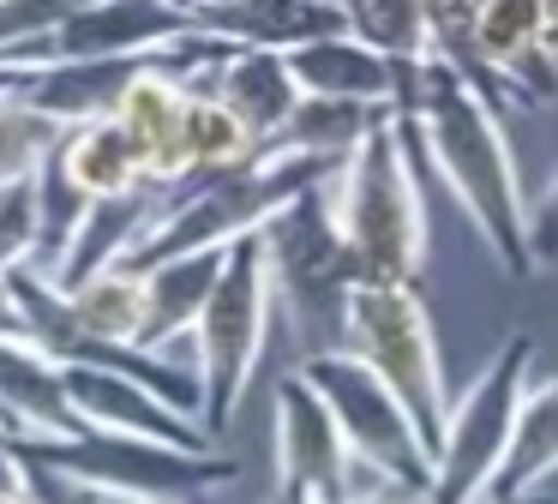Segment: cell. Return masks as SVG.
<instances>
[{"label": "cell", "instance_id": "5b68a950", "mask_svg": "<svg viewBox=\"0 0 558 504\" xmlns=\"http://www.w3.org/2000/svg\"><path fill=\"white\" fill-rule=\"evenodd\" d=\"M342 348L361 355L402 396V408L414 415L421 439L438 451L457 396L445 384V360H438L433 312H426L421 288L414 283H354L349 312H342Z\"/></svg>", "mask_w": 558, "mask_h": 504}, {"label": "cell", "instance_id": "52a82bcc", "mask_svg": "<svg viewBox=\"0 0 558 504\" xmlns=\"http://www.w3.org/2000/svg\"><path fill=\"white\" fill-rule=\"evenodd\" d=\"M265 247H270L277 300L289 307L294 331L313 336V348H342V312H349V295L361 283V264H354L349 240H342L337 211H330V180L301 192L265 228Z\"/></svg>", "mask_w": 558, "mask_h": 504}, {"label": "cell", "instance_id": "4dcf8cb0", "mask_svg": "<svg viewBox=\"0 0 558 504\" xmlns=\"http://www.w3.org/2000/svg\"><path fill=\"white\" fill-rule=\"evenodd\" d=\"M270 504H318V499H301V492H277Z\"/></svg>", "mask_w": 558, "mask_h": 504}, {"label": "cell", "instance_id": "d6986e66", "mask_svg": "<svg viewBox=\"0 0 558 504\" xmlns=\"http://www.w3.org/2000/svg\"><path fill=\"white\" fill-rule=\"evenodd\" d=\"M222 264H229V247H205V252H181V259L145 264V283H150L145 348L169 355L174 336H193V324L205 319V307H210V288H217Z\"/></svg>", "mask_w": 558, "mask_h": 504}, {"label": "cell", "instance_id": "d4e9b609", "mask_svg": "<svg viewBox=\"0 0 558 504\" xmlns=\"http://www.w3.org/2000/svg\"><path fill=\"white\" fill-rule=\"evenodd\" d=\"M349 19L366 43L409 67L438 55V0H349Z\"/></svg>", "mask_w": 558, "mask_h": 504}, {"label": "cell", "instance_id": "484cf974", "mask_svg": "<svg viewBox=\"0 0 558 504\" xmlns=\"http://www.w3.org/2000/svg\"><path fill=\"white\" fill-rule=\"evenodd\" d=\"M61 127L49 115H37L31 103H19L13 91H0V187L31 180L43 168V156L54 151Z\"/></svg>", "mask_w": 558, "mask_h": 504}, {"label": "cell", "instance_id": "9c48e42d", "mask_svg": "<svg viewBox=\"0 0 558 504\" xmlns=\"http://www.w3.org/2000/svg\"><path fill=\"white\" fill-rule=\"evenodd\" d=\"M301 372L330 403V415L349 432L354 456H361L378 480L426 499V487H433V444L421 439V427H414V415L402 408V396L390 391L361 355H349V348H313V355L301 360Z\"/></svg>", "mask_w": 558, "mask_h": 504}, {"label": "cell", "instance_id": "cb8c5ba5", "mask_svg": "<svg viewBox=\"0 0 558 504\" xmlns=\"http://www.w3.org/2000/svg\"><path fill=\"white\" fill-rule=\"evenodd\" d=\"M378 115H385V108L349 103V96H306L270 151H301V156H318V163L342 168L354 156V144L378 127Z\"/></svg>", "mask_w": 558, "mask_h": 504}, {"label": "cell", "instance_id": "ac0fdd59", "mask_svg": "<svg viewBox=\"0 0 558 504\" xmlns=\"http://www.w3.org/2000/svg\"><path fill=\"white\" fill-rule=\"evenodd\" d=\"M198 24L210 36H222V43L277 48V55H294V48L318 43V36L354 31L349 7H337V0H229V7L198 12Z\"/></svg>", "mask_w": 558, "mask_h": 504}, {"label": "cell", "instance_id": "30bf717a", "mask_svg": "<svg viewBox=\"0 0 558 504\" xmlns=\"http://www.w3.org/2000/svg\"><path fill=\"white\" fill-rule=\"evenodd\" d=\"M270 427H277V492H301L318 504H354L366 487H385V480H361L373 468L354 456L349 432L337 427L330 403L306 384L301 367L277 379Z\"/></svg>", "mask_w": 558, "mask_h": 504}, {"label": "cell", "instance_id": "4316f807", "mask_svg": "<svg viewBox=\"0 0 558 504\" xmlns=\"http://www.w3.org/2000/svg\"><path fill=\"white\" fill-rule=\"evenodd\" d=\"M85 7H97V0H0V60L31 67V55Z\"/></svg>", "mask_w": 558, "mask_h": 504}, {"label": "cell", "instance_id": "4fadbf2b", "mask_svg": "<svg viewBox=\"0 0 558 504\" xmlns=\"http://www.w3.org/2000/svg\"><path fill=\"white\" fill-rule=\"evenodd\" d=\"M289 67L306 96H349V103H373V108H409L421 60L409 67V60L385 55L378 43H366L361 31H337V36H318V43L294 48Z\"/></svg>", "mask_w": 558, "mask_h": 504}, {"label": "cell", "instance_id": "7a4b0ae2", "mask_svg": "<svg viewBox=\"0 0 558 504\" xmlns=\"http://www.w3.org/2000/svg\"><path fill=\"white\" fill-rule=\"evenodd\" d=\"M409 151V108H385L354 156L330 175V211L361 264V283H414L426 264V199Z\"/></svg>", "mask_w": 558, "mask_h": 504}, {"label": "cell", "instance_id": "f546056e", "mask_svg": "<svg viewBox=\"0 0 558 504\" xmlns=\"http://www.w3.org/2000/svg\"><path fill=\"white\" fill-rule=\"evenodd\" d=\"M25 84V67H13V60H0V91H19Z\"/></svg>", "mask_w": 558, "mask_h": 504}, {"label": "cell", "instance_id": "e575fe53", "mask_svg": "<svg viewBox=\"0 0 558 504\" xmlns=\"http://www.w3.org/2000/svg\"><path fill=\"white\" fill-rule=\"evenodd\" d=\"M337 7H349V0H337Z\"/></svg>", "mask_w": 558, "mask_h": 504}, {"label": "cell", "instance_id": "e0dca14e", "mask_svg": "<svg viewBox=\"0 0 558 504\" xmlns=\"http://www.w3.org/2000/svg\"><path fill=\"white\" fill-rule=\"evenodd\" d=\"M0 427L25 439H73L85 432L66 391V367L37 343H0Z\"/></svg>", "mask_w": 558, "mask_h": 504}, {"label": "cell", "instance_id": "2e32d148", "mask_svg": "<svg viewBox=\"0 0 558 504\" xmlns=\"http://www.w3.org/2000/svg\"><path fill=\"white\" fill-rule=\"evenodd\" d=\"M157 55H109V60H37L25 67L19 103H31L37 115H49L54 127H78V120L121 115L126 91L138 84V72Z\"/></svg>", "mask_w": 558, "mask_h": 504}, {"label": "cell", "instance_id": "44dd1931", "mask_svg": "<svg viewBox=\"0 0 558 504\" xmlns=\"http://www.w3.org/2000/svg\"><path fill=\"white\" fill-rule=\"evenodd\" d=\"M558 475V372L529 384L522 396L517 432H510V456L493 480L498 504H534V492Z\"/></svg>", "mask_w": 558, "mask_h": 504}, {"label": "cell", "instance_id": "7c38bea8", "mask_svg": "<svg viewBox=\"0 0 558 504\" xmlns=\"http://www.w3.org/2000/svg\"><path fill=\"white\" fill-rule=\"evenodd\" d=\"M66 391L85 427L97 432H126V439H157V444H181V451H217V439L205 432V420L174 408L169 396H157L150 384L126 379L109 367H66Z\"/></svg>", "mask_w": 558, "mask_h": 504}, {"label": "cell", "instance_id": "d6a6232c", "mask_svg": "<svg viewBox=\"0 0 558 504\" xmlns=\"http://www.w3.org/2000/svg\"><path fill=\"white\" fill-rule=\"evenodd\" d=\"M145 504H181V499H145Z\"/></svg>", "mask_w": 558, "mask_h": 504}, {"label": "cell", "instance_id": "3957f363", "mask_svg": "<svg viewBox=\"0 0 558 504\" xmlns=\"http://www.w3.org/2000/svg\"><path fill=\"white\" fill-rule=\"evenodd\" d=\"M337 175L330 163L301 151H258L253 163L222 168V175H198L186 187H174L169 211L150 223V235L126 252L121 264H162L181 252H205V247H234L246 235H265L301 192L325 187Z\"/></svg>", "mask_w": 558, "mask_h": 504}, {"label": "cell", "instance_id": "ba28073f", "mask_svg": "<svg viewBox=\"0 0 558 504\" xmlns=\"http://www.w3.org/2000/svg\"><path fill=\"white\" fill-rule=\"evenodd\" d=\"M31 463L66 475L73 487L90 492H114V499H186L234 480V463L217 451H181V444H157V439H126V432H73V439H25L7 432Z\"/></svg>", "mask_w": 558, "mask_h": 504}, {"label": "cell", "instance_id": "277c9868", "mask_svg": "<svg viewBox=\"0 0 558 504\" xmlns=\"http://www.w3.org/2000/svg\"><path fill=\"white\" fill-rule=\"evenodd\" d=\"M270 312H277V276H270V247L265 235H246L229 247L217 288H210L205 319L193 324V372L205 391V432H229V420L241 415L253 372L265 360V336H270Z\"/></svg>", "mask_w": 558, "mask_h": 504}, {"label": "cell", "instance_id": "836d02e7", "mask_svg": "<svg viewBox=\"0 0 558 504\" xmlns=\"http://www.w3.org/2000/svg\"><path fill=\"white\" fill-rule=\"evenodd\" d=\"M481 504H498V499H481Z\"/></svg>", "mask_w": 558, "mask_h": 504}, {"label": "cell", "instance_id": "d590c367", "mask_svg": "<svg viewBox=\"0 0 558 504\" xmlns=\"http://www.w3.org/2000/svg\"><path fill=\"white\" fill-rule=\"evenodd\" d=\"M13 187H19V180H13ZM0 192H7V187H0Z\"/></svg>", "mask_w": 558, "mask_h": 504}, {"label": "cell", "instance_id": "9a60e30c", "mask_svg": "<svg viewBox=\"0 0 558 504\" xmlns=\"http://www.w3.org/2000/svg\"><path fill=\"white\" fill-rule=\"evenodd\" d=\"M174 60H181V43L138 72V84L126 91L121 115H114L126 132H133V144H138V156H145V168H150L157 187H186V180H193V156H186V108H193V84L174 72Z\"/></svg>", "mask_w": 558, "mask_h": 504}, {"label": "cell", "instance_id": "ffe728a7", "mask_svg": "<svg viewBox=\"0 0 558 504\" xmlns=\"http://www.w3.org/2000/svg\"><path fill=\"white\" fill-rule=\"evenodd\" d=\"M54 156H61V168L90 192V199H126V192L157 187L150 168H145V156H138V144H133V132H126L114 115L61 127Z\"/></svg>", "mask_w": 558, "mask_h": 504}, {"label": "cell", "instance_id": "f1b7e54d", "mask_svg": "<svg viewBox=\"0 0 558 504\" xmlns=\"http://www.w3.org/2000/svg\"><path fill=\"white\" fill-rule=\"evenodd\" d=\"M354 504H426V499H421V492H402V487H390V480H385V487H366Z\"/></svg>", "mask_w": 558, "mask_h": 504}, {"label": "cell", "instance_id": "8992f818", "mask_svg": "<svg viewBox=\"0 0 558 504\" xmlns=\"http://www.w3.org/2000/svg\"><path fill=\"white\" fill-rule=\"evenodd\" d=\"M534 384V343L529 336H505L493 348L474 384H462L457 403H450L445 439L433 451V487L426 504H481L493 499V480L510 456V432H517L522 396Z\"/></svg>", "mask_w": 558, "mask_h": 504}, {"label": "cell", "instance_id": "7402d4cb", "mask_svg": "<svg viewBox=\"0 0 558 504\" xmlns=\"http://www.w3.org/2000/svg\"><path fill=\"white\" fill-rule=\"evenodd\" d=\"M66 307H73L78 331L102 336V343H133L145 348V307H150V283L138 264H102L85 283L66 288Z\"/></svg>", "mask_w": 558, "mask_h": 504}, {"label": "cell", "instance_id": "5bb4252c", "mask_svg": "<svg viewBox=\"0 0 558 504\" xmlns=\"http://www.w3.org/2000/svg\"><path fill=\"white\" fill-rule=\"evenodd\" d=\"M186 84H205L210 96H222V103L241 115V127L253 132L258 144H277L282 127L294 120V108L306 103L301 79H294L289 55H277V48H241V43H222L217 60H210L198 79Z\"/></svg>", "mask_w": 558, "mask_h": 504}, {"label": "cell", "instance_id": "8fae6325", "mask_svg": "<svg viewBox=\"0 0 558 504\" xmlns=\"http://www.w3.org/2000/svg\"><path fill=\"white\" fill-rule=\"evenodd\" d=\"M198 12L186 0H97L78 19H66L49 43L31 55L37 60H109V55H169L174 43L198 36Z\"/></svg>", "mask_w": 558, "mask_h": 504}, {"label": "cell", "instance_id": "83f0119b", "mask_svg": "<svg viewBox=\"0 0 558 504\" xmlns=\"http://www.w3.org/2000/svg\"><path fill=\"white\" fill-rule=\"evenodd\" d=\"M0 343H31V319L13 288V271H0Z\"/></svg>", "mask_w": 558, "mask_h": 504}, {"label": "cell", "instance_id": "603a6c76", "mask_svg": "<svg viewBox=\"0 0 558 504\" xmlns=\"http://www.w3.org/2000/svg\"><path fill=\"white\" fill-rule=\"evenodd\" d=\"M31 187H37V259L31 264L49 271V276H61L66 259H73V247H78V235H85V223H90V211H97V199L66 175L54 151L43 156V168L31 175Z\"/></svg>", "mask_w": 558, "mask_h": 504}, {"label": "cell", "instance_id": "6da1fadb", "mask_svg": "<svg viewBox=\"0 0 558 504\" xmlns=\"http://www.w3.org/2000/svg\"><path fill=\"white\" fill-rule=\"evenodd\" d=\"M409 120L421 151L433 156L438 180L457 192V204L469 211L474 235L486 240L493 264L505 276H534V247H529V192H522L517 156H510L498 103L457 72L445 55L421 60L409 91Z\"/></svg>", "mask_w": 558, "mask_h": 504}, {"label": "cell", "instance_id": "1f68e13d", "mask_svg": "<svg viewBox=\"0 0 558 504\" xmlns=\"http://www.w3.org/2000/svg\"><path fill=\"white\" fill-rule=\"evenodd\" d=\"M193 12H210V7H229V0H186Z\"/></svg>", "mask_w": 558, "mask_h": 504}]
</instances>
